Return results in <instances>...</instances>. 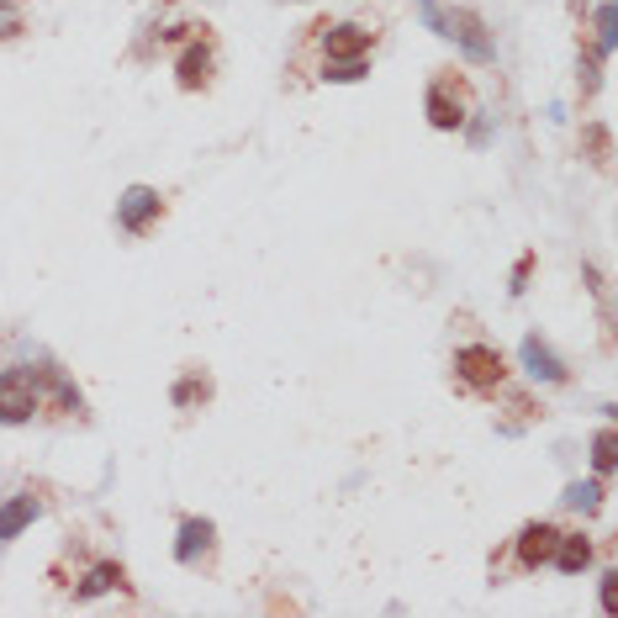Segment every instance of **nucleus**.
<instances>
[{
	"label": "nucleus",
	"mask_w": 618,
	"mask_h": 618,
	"mask_svg": "<svg viewBox=\"0 0 618 618\" xmlns=\"http://www.w3.org/2000/svg\"><path fill=\"white\" fill-rule=\"evenodd\" d=\"M455 370H460V381L476 386V391H492V386H502V376H508L502 354L486 349V344H465V349L455 354Z\"/></svg>",
	"instance_id": "nucleus-1"
},
{
	"label": "nucleus",
	"mask_w": 618,
	"mask_h": 618,
	"mask_svg": "<svg viewBox=\"0 0 618 618\" xmlns=\"http://www.w3.org/2000/svg\"><path fill=\"white\" fill-rule=\"evenodd\" d=\"M37 412V386L27 370H0V423H27Z\"/></svg>",
	"instance_id": "nucleus-2"
},
{
	"label": "nucleus",
	"mask_w": 618,
	"mask_h": 618,
	"mask_svg": "<svg viewBox=\"0 0 618 618\" xmlns=\"http://www.w3.org/2000/svg\"><path fill=\"white\" fill-rule=\"evenodd\" d=\"M428 122H434L439 133H455L465 122V85L460 80H439L428 90Z\"/></svg>",
	"instance_id": "nucleus-3"
},
{
	"label": "nucleus",
	"mask_w": 618,
	"mask_h": 618,
	"mask_svg": "<svg viewBox=\"0 0 618 618\" xmlns=\"http://www.w3.org/2000/svg\"><path fill=\"white\" fill-rule=\"evenodd\" d=\"M449 37L465 48V59H471V64H492L497 59V48H492V37H486L476 11H455V16H449Z\"/></svg>",
	"instance_id": "nucleus-4"
},
{
	"label": "nucleus",
	"mask_w": 618,
	"mask_h": 618,
	"mask_svg": "<svg viewBox=\"0 0 618 618\" xmlns=\"http://www.w3.org/2000/svg\"><path fill=\"white\" fill-rule=\"evenodd\" d=\"M159 191H148V185H133V191H127L122 201H117V222L127 233H148V222L159 217Z\"/></svg>",
	"instance_id": "nucleus-5"
},
{
	"label": "nucleus",
	"mask_w": 618,
	"mask_h": 618,
	"mask_svg": "<svg viewBox=\"0 0 618 618\" xmlns=\"http://www.w3.org/2000/svg\"><path fill=\"white\" fill-rule=\"evenodd\" d=\"M555 539H560V529H555V523H529V529L518 534V566H523V571H539V566H550V555H555Z\"/></svg>",
	"instance_id": "nucleus-6"
},
{
	"label": "nucleus",
	"mask_w": 618,
	"mask_h": 618,
	"mask_svg": "<svg viewBox=\"0 0 618 618\" xmlns=\"http://www.w3.org/2000/svg\"><path fill=\"white\" fill-rule=\"evenodd\" d=\"M370 43H376V32L360 27V22H339V27H328V59H365Z\"/></svg>",
	"instance_id": "nucleus-7"
},
{
	"label": "nucleus",
	"mask_w": 618,
	"mask_h": 618,
	"mask_svg": "<svg viewBox=\"0 0 618 618\" xmlns=\"http://www.w3.org/2000/svg\"><path fill=\"white\" fill-rule=\"evenodd\" d=\"M550 560H555V566L566 571V576H582V571L592 566V539H587V534H560Z\"/></svg>",
	"instance_id": "nucleus-8"
},
{
	"label": "nucleus",
	"mask_w": 618,
	"mask_h": 618,
	"mask_svg": "<svg viewBox=\"0 0 618 618\" xmlns=\"http://www.w3.org/2000/svg\"><path fill=\"white\" fill-rule=\"evenodd\" d=\"M37 513H43V508H37V497H32V492H16V497L6 502V508H0V545L22 534V529H27V523H32Z\"/></svg>",
	"instance_id": "nucleus-9"
},
{
	"label": "nucleus",
	"mask_w": 618,
	"mask_h": 618,
	"mask_svg": "<svg viewBox=\"0 0 618 618\" xmlns=\"http://www.w3.org/2000/svg\"><path fill=\"white\" fill-rule=\"evenodd\" d=\"M206 80H212V53L196 43V48L180 53V85H185V90H201Z\"/></svg>",
	"instance_id": "nucleus-10"
},
{
	"label": "nucleus",
	"mask_w": 618,
	"mask_h": 618,
	"mask_svg": "<svg viewBox=\"0 0 618 618\" xmlns=\"http://www.w3.org/2000/svg\"><path fill=\"white\" fill-rule=\"evenodd\" d=\"M206 545H212V523H206V518H185V523H180V545H175V555L185 560V566H191L196 550H206Z\"/></svg>",
	"instance_id": "nucleus-11"
},
{
	"label": "nucleus",
	"mask_w": 618,
	"mask_h": 618,
	"mask_svg": "<svg viewBox=\"0 0 618 618\" xmlns=\"http://www.w3.org/2000/svg\"><path fill=\"white\" fill-rule=\"evenodd\" d=\"M523 365H529L534 376H545V381H566V365H560L539 339H523Z\"/></svg>",
	"instance_id": "nucleus-12"
},
{
	"label": "nucleus",
	"mask_w": 618,
	"mask_h": 618,
	"mask_svg": "<svg viewBox=\"0 0 618 618\" xmlns=\"http://www.w3.org/2000/svg\"><path fill=\"white\" fill-rule=\"evenodd\" d=\"M122 582H127V576H122V566H111V560H106V566H96V571H90L80 587H74V597H101V592L122 587Z\"/></svg>",
	"instance_id": "nucleus-13"
},
{
	"label": "nucleus",
	"mask_w": 618,
	"mask_h": 618,
	"mask_svg": "<svg viewBox=\"0 0 618 618\" xmlns=\"http://www.w3.org/2000/svg\"><path fill=\"white\" fill-rule=\"evenodd\" d=\"M323 74L328 80H365L370 64L365 59H323Z\"/></svg>",
	"instance_id": "nucleus-14"
},
{
	"label": "nucleus",
	"mask_w": 618,
	"mask_h": 618,
	"mask_svg": "<svg viewBox=\"0 0 618 618\" xmlns=\"http://www.w3.org/2000/svg\"><path fill=\"white\" fill-rule=\"evenodd\" d=\"M613 449H618V439H613V428H603V434H597V444H592V460H597V471H613Z\"/></svg>",
	"instance_id": "nucleus-15"
},
{
	"label": "nucleus",
	"mask_w": 618,
	"mask_h": 618,
	"mask_svg": "<svg viewBox=\"0 0 618 618\" xmlns=\"http://www.w3.org/2000/svg\"><path fill=\"white\" fill-rule=\"evenodd\" d=\"M597 497H603V486H597V481H587V486H571V492H566V502H571V508H582V513H592V508H597Z\"/></svg>",
	"instance_id": "nucleus-16"
},
{
	"label": "nucleus",
	"mask_w": 618,
	"mask_h": 618,
	"mask_svg": "<svg viewBox=\"0 0 618 618\" xmlns=\"http://www.w3.org/2000/svg\"><path fill=\"white\" fill-rule=\"evenodd\" d=\"M418 11H423V22H428V27H434L439 37H449V16H444V11L434 6V0H418Z\"/></svg>",
	"instance_id": "nucleus-17"
},
{
	"label": "nucleus",
	"mask_w": 618,
	"mask_h": 618,
	"mask_svg": "<svg viewBox=\"0 0 618 618\" xmlns=\"http://www.w3.org/2000/svg\"><path fill=\"white\" fill-rule=\"evenodd\" d=\"M22 32V16H16V0H0V37Z\"/></svg>",
	"instance_id": "nucleus-18"
},
{
	"label": "nucleus",
	"mask_w": 618,
	"mask_h": 618,
	"mask_svg": "<svg viewBox=\"0 0 618 618\" xmlns=\"http://www.w3.org/2000/svg\"><path fill=\"white\" fill-rule=\"evenodd\" d=\"M597 43H603V53L613 48V6H597Z\"/></svg>",
	"instance_id": "nucleus-19"
},
{
	"label": "nucleus",
	"mask_w": 618,
	"mask_h": 618,
	"mask_svg": "<svg viewBox=\"0 0 618 618\" xmlns=\"http://www.w3.org/2000/svg\"><path fill=\"white\" fill-rule=\"evenodd\" d=\"M603 608H608V613L618 608V576H613V571L603 576Z\"/></svg>",
	"instance_id": "nucleus-20"
}]
</instances>
